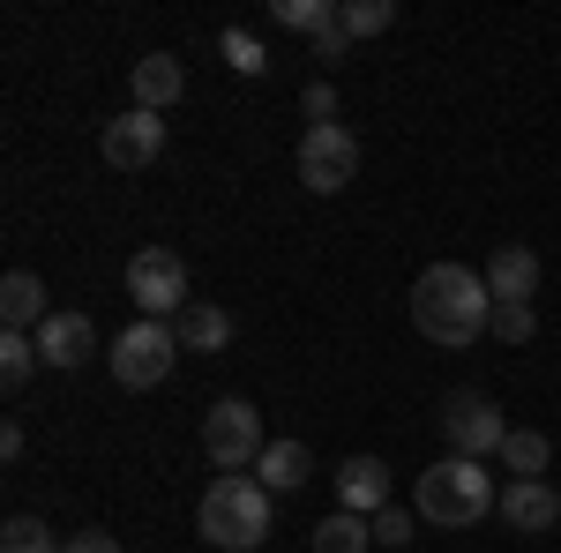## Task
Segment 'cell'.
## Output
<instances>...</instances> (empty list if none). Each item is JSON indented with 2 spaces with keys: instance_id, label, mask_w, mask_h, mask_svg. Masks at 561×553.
Wrapping results in <instances>:
<instances>
[{
  "instance_id": "6da1fadb",
  "label": "cell",
  "mask_w": 561,
  "mask_h": 553,
  "mask_svg": "<svg viewBox=\"0 0 561 553\" xmlns=\"http://www.w3.org/2000/svg\"><path fill=\"white\" fill-rule=\"evenodd\" d=\"M412 330L442 352H465L494 330V292H486V277L465 269V262H434L420 269V285H412Z\"/></svg>"
},
{
  "instance_id": "7a4b0ae2",
  "label": "cell",
  "mask_w": 561,
  "mask_h": 553,
  "mask_svg": "<svg viewBox=\"0 0 561 553\" xmlns=\"http://www.w3.org/2000/svg\"><path fill=\"white\" fill-rule=\"evenodd\" d=\"M270 523H277V494L262 479H240V471H217L203 509H195V531L225 553H255L270 539Z\"/></svg>"
},
{
  "instance_id": "3957f363",
  "label": "cell",
  "mask_w": 561,
  "mask_h": 553,
  "mask_svg": "<svg viewBox=\"0 0 561 553\" xmlns=\"http://www.w3.org/2000/svg\"><path fill=\"white\" fill-rule=\"evenodd\" d=\"M494 502H502V486H494L486 464H472V457H442V464H427L420 486H412V509L427 516V523H449V531L479 523Z\"/></svg>"
},
{
  "instance_id": "277c9868",
  "label": "cell",
  "mask_w": 561,
  "mask_h": 553,
  "mask_svg": "<svg viewBox=\"0 0 561 553\" xmlns=\"http://www.w3.org/2000/svg\"><path fill=\"white\" fill-rule=\"evenodd\" d=\"M180 367V337L173 322H128L113 337V382L121 389H158Z\"/></svg>"
},
{
  "instance_id": "5b68a950",
  "label": "cell",
  "mask_w": 561,
  "mask_h": 553,
  "mask_svg": "<svg viewBox=\"0 0 561 553\" xmlns=\"http://www.w3.org/2000/svg\"><path fill=\"white\" fill-rule=\"evenodd\" d=\"M128 299L142 307V322H180L195 299H187V262L173 247H142L128 262Z\"/></svg>"
},
{
  "instance_id": "8992f818",
  "label": "cell",
  "mask_w": 561,
  "mask_h": 553,
  "mask_svg": "<svg viewBox=\"0 0 561 553\" xmlns=\"http://www.w3.org/2000/svg\"><path fill=\"white\" fill-rule=\"evenodd\" d=\"M307 195H345L352 180H359V142H352L345 120H330V128H307L300 135V158H293Z\"/></svg>"
},
{
  "instance_id": "52a82bcc",
  "label": "cell",
  "mask_w": 561,
  "mask_h": 553,
  "mask_svg": "<svg viewBox=\"0 0 561 553\" xmlns=\"http://www.w3.org/2000/svg\"><path fill=\"white\" fill-rule=\"evenodd\" d=\"M203 449H210V464H217V471L255 464L262 449H270V434H262V412L248 404V396H217L210 419H203Z\"/></svg>"
},
{
  "instance_id": "ba28073f",
  "label": "cell",
  "mask_w": 561,
  "mask_h": 553,
  "mask_svg": "<svg viewBox=\"0 0 561 553\" xmlns=\"http://www.w3.org/2000/svg\"><path fill=\"white\" fill-rule=\"evenodd\" d=\"M442 441H449V457H502V441H510V419L494 412V396H472V389H457L449 404H442Z\"/></svg>"
},
{
  "instance_id": "9c48e42d",
  "label": "cell",
  "mask_w": 561,
  "mask_h": 553,
  "mask_svg": "<svg viewBox=\"0 0 561 553\" xmlns=\"http://www.w3.org/2000/svg\"><path fill=\"white\" fill-rule=\"evenodd\" d=\"M158 150H165V113H121V120H105V165L113 172L158 165Z\"/></svg>"
},
{
  "instance_id": "30bf717a",
  "label": "cell",
  "mask_w": 561,
  "mask_h": 553,
  "mask_svg": "<svg viewBox=\"0 0 561 553\" xmlns=\"http://www.w3.org/2000/svg\"><path fill=\"white\" fill-rule=\"evenodd\" d=\"M389 502H397V479H389L382 457H345V471H337V509H352V516H382Z\"/></svg>"
},
{
  "instance_id": "8fae6325",
  "label": "cell",
  "mask_w": 561,
  "mask_h": 553,
  "mask_svg": "<svg viewBox=\"0 0 561 553\" xmlns=\"http://www.w3.org/2000/svg\"><path fill=\"white\" fill-rule=\"evenodd\" d=\"M90 352H98V330H90V314H76V307H53L45 314V330H38V359L45 367H83Z\"/></svg>"
},
{
  "instance_id": "7c38bea8",
  "label": "cell",
  "mask_w": 561,
  "mask_h": 553,
  "mask_svg": "<svg viewBox=\"0 0 561 553\" xmlns=\"http://www.w3.org/2000/svg\"><path fill=\"white\" fill-rule=\"evenodd\" d=\"M128 83H135V113H173L180 90H187V68H180L173 53H142Z\"/></svg>"
},
{
  "instance_id": "4fadbf2b",
  "label": "cell",
  "mask_w": 561,
  "mask_h": 553,
  "mask_svg": "<svg viewBox=\"0 0 561 553\" xmlns=\"http://www.w3.org/2000/svg\"><path fill=\"white\" fill-rule=\"evenodd\" d=\"M494 509L510 516L517 531H554V523H561V494L547 486V479H510Z\"/></svg>"
},
{
  "instance_id": "5bb4252c",
  "label": "cell",
  "mask_w": 561,
  "mask_h": 553,
  "mask_svg": "<svg viewBox=\"0 0 561 553\" xmlns=\"http://www.w3.org/2000/svg\"><path fill=\"white\" fill-rule=\"evenodd\" d=\"M479 277H486V292H494V299H531V292H539V255H531L524 240H502V247L486 255Z\"/></svg>"
},
{
  "instance_id": "9a60e30c",
  "label": "cell",
  "mask_w": 561,
  "mask_h": 553,
  "mask_svg": "<svg viewBox=\"0 0 561 553\" xmlns=\"http://www.w3.org/2000/svg\"><path fill=\"white\" fill-rule=\"evenodd\" d=\"M45 314H53V307H45V285L31 277V269H8V277H0V322L23 330V337H38Z\"/></svg>"
},
{
  "instance_id": "2e32d148",
  "label": "cell",
  "mask_w": 561,
  "mask_h": 553,
  "mask_svg": "<svg viewBox=\"0 0 561 553\" xmlns=\"http://www.w3.org/2000/svg\"><path fill=\"white\" fill-rule=\"evenodd\" d=\"M307 471H314V449L307 441H270L255 457V479L270 486V494H293V486H307Z\"/></svg>"
},
{
  "instance_id": "e0dca14e",
  "label": "cell",
  "mask_w": 561,
  "mask_h": 553,
  "mask_svg": "<svg viewBox=\"0 0 561 553\" xmlns=\"http://www.w3.org/2000/svg\"><path fill=\"white\" fill-rule=\"evenodd\" d=\"M173 337H180V352H225V344H232V314L210 307V299H195L173 322Z\"/></svg>"
},
{
  "instance_id": "ac0fdd59",
  "label": "cell",
  "mask_w": 561,
  "mask_h": 553,
  "mask_svg": "<svg viewBox=\"0 0 561 553\" xmlns=\"http://www.w3.org/2000/svg\"><path fill=\"white\" fill-rule=\"evenodd\" d=\"M502 464H510V479H547V464H554V441H547L539 426H510Z\"/></svg>"
},
{
  "instance_id": "d6986e66",
  "label": "cell",
  "mask_w": 561,
  "mask_h": 553,
  "mask_svg": "<svg viewBox=\"0 0 561 553\" xmlns=\"http://www.w3.org/2000/svg\"><path fill=\"white\" fill-rule=\"evenodd\" d=\"M367 546H375V523H367V516L337 509V516L314 523V553H367Z\"/></svg>"
},
{
  "instance_id": "ffe728a7",
  "label": "cell",
  "mask_w": 561,
  "mask_h": 553,
  "mask_svg": "<svg viewBox=\"0 0 561 553\" xmlns=\"http://www.w3.org/2000/svg\"><path fill=\"white\" fill-rule=\"evenodd\" d=\"M337 23H345V38H382L397 23V0H337Z\"/></svg>"
},
{
  "instance_id": "44dd1931",
  "label": "cell",
  "mask_w": 561,
  "mask_h": 553,
  "mask_svg": "<svg viewBox=\"0 0 561 553\" xmlns=\"http://www.w3.org/2000/svg\"><path fill=\"white\" fill-rule=\"evenodd\" d=\"M68 539H53L45 531V516H8L0 523V553H60Z\"/></svg>"
},
{
  "instance_id": "7402d4cb",
  "label": "cell",
  "mask_w": 561,
  "mask_h": 553,
  "mask_svg": "<svg viewBox=\"0 0 561 553\" xmlns=\"http://www.w3.org/2000/svg\"><path fill=\"white\" fill-rule=\"evenodd\" d=\"M270 15H277L285 31H307V38H314V31L337 23V0H270Z\"/></svg>"
},
{
  "instance_id": "603a6c76",
  "label": "cell",
  "mask_w": 561,
  "mask_h": 553,
  "mask_svg": "<svg viewBox=\"0 0 561 553\" xmlns=\"http://www.w3.org/2000/svg\"><path fill=\"white\" fill-rule=\"evenodd\" d=\"M31 375H38V337L8 330V337H0V382H8V389H23Z\"/></svg>"
},
{
  "instance_id": "cb8c5ba5",
  "label": "cell",
  "mask_w": 561,
  "mask_h": 553,
  "mask_svg": "<svg viewBox=\"0 0 561 553\" xmlns=\"http://www.w3.org/2000/svg\"><path fill=\"white\" fill-rule=\"evenodd\" d=\"M531 330H539L531 299H494V330H486V337H502V344H531Z\"/></svg>"
},
{
  "instance_id": "d4e9b609",
  "label": "cell",
  "mask_w": 561,
  "mask_h": 553,
  "mask_svg": "<svg viewBox=\"0 0 561 553\" xmlns=\"http://www.w3.org/2000/svg\"><path fill=\"white\" fill-rule=\"evenodd\" d=\"M217 53H225V68H232V76H262V68H270V53H262L255 31H225Z\"/></svg>"
},
{
  "instance_id": "484cf974",
  "label": "cell",
  "mask_w": 561,
  "mask_h": 553,
  "mask_svg": "<svg viewBox=\"0 0 561 553\" xmlns=\"http://www.w3.org/2000/svg\"><path fill=\"white\" fill-rule=\"evenodd\" d=\"M367 523H375V546H397V553L412 546V516L397 509V502H389V509H382V516H367Z\"/></svg>"
},
{
  "instance_id": "4316f807",
  "label": "cell",
  "mask_w": 561,
  "mask_h": 553,
  "mask_svg": "<svg viewBox=\"0 0 561 553\" xmlns=\"http://www.w3.org/2000/svg\"><path fill=\"white\" fill-rule=\"evenodd\" d=\"M300 113L314 120V128H330V120H337V97H330V83H307V90H300Z\"/></svg>"
},
{
  "instance_id": "83f0119b",
  "label": "cell",
  "mask_w": 561,
  "mask_h": 553,
  "mask_svg": "<svg viewBox=\"0 0 561 553\" xmlns=\"http://www.w3.org/2000/svg\"><path fill=\"white\" fill-rule=\"evenodd\" d=\"M307 45H314V60H322V68H330V60H345V23H330V31H314V38H307Z\"/></svg>"
},
{
  "instance_id": "f1b7e54d",
  "label": "cell",
  "mask_w": 561,
  "mask_h": 553,
  "mask_svg": "<svg viewBox=\"0 0 561 553\" xmlns=\"http://www.w3.org/2000/svg\"><path fill=\"white\" fill-rule=\"evenodd\" d=\"M60 553H121V539H113V531H76Z\"/></svg>"
}]
</instances>
